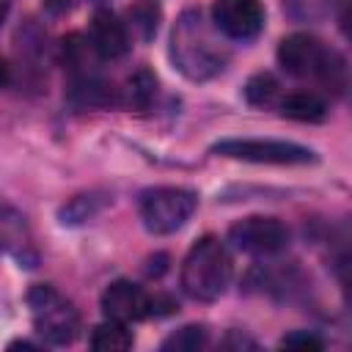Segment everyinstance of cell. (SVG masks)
I'll list each match as a JSON object with an SVG mask.
<instances>
[{"label": "cell", "mask_w": 352, "mask_h": 352, "mask_svg": "<svg viewBox=\"0 0 352 352\" xmlns=\"http://www.w3.org/2000/svg\"><path fill=\"white\" fill-rule=\"evenodd\" d=\"M198 195L187 187H151L140 192L138 212L148 234L165 236L179 231L195 212Z\"/></svg>", "instance_id": "obj_5"}, {"label": "cell", "mask_w": 352, "mask_h": 352, "mask_svg": "<svg viewBox=\"0 0 352 352\" xmlns=\"http://www.w3.org/2000/svg\"><path fill=\"white\" fill-rule=\"evenodd\" d=\"M8 82V66H6V60L0 58V88Z\"/></svg>", "instance_id": "obj_21"}, {"label": "cell", "mask_w": 352, "mask_h": 352, "mask_svg": "<svg viewBox=\"0 0 352 352\" xmlns=\"http://www.w3.org/2000/svg\"><path fill=\"white\" fill-rule=\"evenodd\" d=\"M102 204H104V201H102L99 195H77V198L69 201V206L60 209V223H69V226L82 223V220H88L91 214H96V212L102 209Z\"/></svg>", "instance_id": "obj_18"}, {"label": "cell", "mask_w": 352, "mask_h": 352, "mask_svg": "<svg viewBox=\"0 0 352 352\" xmlns=\"http://www.w3.org/2000/svg\"><path fill=\"white\" fill-rule=\"evenodd\" d=\"M231 280V256L217 236H201L182 261V289L198 302L217 300Z\"/></svg>", "instance_id": "obj_2"}, {"label": "cell", "mask_w": 352, "mask_h": 352, "mask_svg": "<svg viewBox=\"0 0 352 352\" xmlns=\"http://www.w3.org/2000/svg\"><path fill=\"white\" fill-rule=\"evenodd\" d=\"M280 66L294 77L322 80L327 88L341 91L346 85V66L336 50H327L316 36L292 33L278 44Z\"/></svg>", "instance_id": "obj_3"}, {"label": "cell", "mask_w": 352, "mask_h": 352, "mask_svg": "<svg viewBox=\"0 0 352 352\" xmlns=\"http://www.w3.org/2000/svg\"><path fill=\"white\" fill-rule=\"evenodd\" d=\"M88 344L94 349H102V352H118V349H129L132 346V333L121 322L107 319L104 324H96L94 327Z\"/></svg>", "instance_id": "obj_13"}, {"label": "cell", "mask_w": 352, "mask_h": 352, "mask_svg": "<svg viewBox=\"0 0 352 352\" xmlns=\"http://www.w3.org/2000/svg\"><path fill=\"white\" fill-rule=\"evenodd\" d=\"M322 338L319 336H314V333H305V330H300V333H292V336H286L283 341H280V346H294V349H322Z\"/></svg>", "instance_id": "obj_19"}, {"label": "cell", "mask_w": 352, "mask_h": 352, "mask_svg": "<svg viewBox=\"0 0 352 352\" xmlns=\"http://www.w3.org/2000/svg\"><path fill=\"white\" fill-rule=\"evenodd\" d=\"M214 154L245 160L256 165H308L316 162V154L308 146L292 140H272V138H226L212 146Z\"/></svg>", "instance_id": "obj_6"}, {"label": "cell", "mask_w": 352, "mask_h": 352, "mask_svg": "<svg viewBox=\"0 0 352 352\" xmlns=\"http://www.w3.org/2000/svg\"><path fill=\"white\" fill-rule=\"evenodd\" d=\"M212 22L201 8H184L170 33V60L173 66L192 82H204L217 77L231 52L214 33Z\"/></svg>", "instance_id": "obj_1"}, {"label": "cell", "mask_w": 352, "mask_h": 352, "mask_svg": "<svg viewBox=\"0 0 352 352\" xmlns=\"http://www.w3.org/2000/svg\"><path fill=\"white\" fill-rule=\"evenodd\" d=\"M157 94V77L148 72V69H138L132 77H129V88H126V96H129V104L138 107V110H146L151 104Z\"/></svg>", "instance_id": "obj_16"}, {"label": "cell", "mask_w": 352, "mask_h": 352, "mask_svg": "<svg viewBox=\"0 0 352 352\" xmlns=\"http://www.w3.org/2000/svg\"><path fill=\"white\" fill-rule=\"evenodd\" d=\"M280 113L286 118H294V121H308V124H316V121H324L327 116V104L322 96L311 94V91H297V94H289L283 102H280Z\"/></svg>", "instance_id": "obj_12"}, {"label": "cell", "mask_w": 352, "mask_h": 352, "mask_svg": "<svg viewBox=\"0 0 352 352\" xmlns=\"http://www.w3.org/2000/svg\"><path fill=\"white\" fill-rule=\"evenodd\" d=\"M126 19H129V28L138 33V38L148 41L154 38L157 25H160V6L154 0H140L126 11Z\"/></svg>", "instance_id": "obj_14"}, {"label": "cell", "mask_w": 352, "mask_h": 352, "mask_svg": "<svg viewBox=\"0 0 352 352\" xmlns=\"http://www.w3.org/2000/svg\"><path fill=\"white\" fill-rule=\"evenodd\" d=\"M228 239L242 253H250V256H272V253H280L289 245V228L278 217L250 214V217L236 220L228 228Z\"/></svg>", "instance_id": "obj_7"}, {"label": "cell", "mask_w": 352, "mask_h": 352, "mask_svg": "<svg viewBox=\"0 0 352 352\" xmlns=\"http://www.w3.org/2000/svg\"><path fill=\"white\" fill-rule=\"evenodd\" d=\"M30 322L36 333L55 346H66L80 336V314L72 300H66L55 286L36 283L28 292Z\"/></svg>", "instance_id": "obj_4"}, {"label": "cell", "mask_w": 352, "mask_h": 352, "mask_svg": "<svg viewBox=\"0 0 352 352\" xmlns=\"http://www.w3.org/2000/svg\"><path fill=\"white\" fill-rule=\"evenodd\" d=\"M212 22L223 36L234 41H250L264 28V8L258 0H214Z\"/></svg>", "instance_id": "obj_8"}, {"label": "cell", "mask_w": 352, "mask_h": 352, "mask_svg": "<svg viewBox=\"0 0 352 352\" xmlns=\"http://www.w3.org/2000/svg\"><path fill=\"white\" fill-rule=\"evenodd\" d=\"M102 311L107 319L129 324V322H140L148 314H154V300L132 280H113L102 292Z\"/></svg>", "instance_id": "obj_9"}, {"label": "cell", "mask_w": 352, "mask_h": 352, "mask_svg": "<svg viewBox=\"0 0 352 352\" xmlns=\"http://www.w3.org/2000/svg\"><path fill=\"white\" fill-rule=\"evenodd\" d=\"M223 346H236V349H242V346H256V341H253V338H245V336L239 338V333H236V330H231V333H228V338L223 341Z\"/></svg>", "instance_id": "obj_20"}, {"label": "cell", "mask_w": 352, "mask_h": 352, "mask_svg": "<svg viewBox=\"0 0 352 352\" xmlns=\"http://www.w3.org/2000/svg\"><path fill=\"white\" fill-rule=\"evenodd\" d=\"M209 341V333L204 324H187L176 333H170L165 341H162V349H176V352H192V349H201L206 346Z\"/></svg>", "instance_id": "obj_17"}, {"label": "cell", "mask_w": 352, "mask_h": 352, "mask_svg": "<svg viewBox=\"0 0 352 352\" xmlns=\"http://www.w3.org/2000/svg\"><path fill=\"white\" fill-rule=\"evenodd\" d=\"M0 253L16 258L22 267H36L38 253L33 245L30 226L19 209L0 198Z\"/></svg>", "instance_id": "obj_10"}, {"label": "cell", "mask_w": 352, "mask_h": 352, "mask_svg": "<svg viewBox=\"0 0 352 352\" xmlns=\"http://www.w3.org/2000/svg\"><path fill=\"white\" fill-rule=\"evenodd\" d=\"M91 3H104V0H91Z\"/></svg>", "instance_id": "obj_23"}, {"label": "cell", "mask_w": 352, "mask_h": 352, "mask_svg": "<svg viewBox=\"0 0 352 352\" xmlns=\"http://www.w3.org/2000/svg\"><path fill=\"white\" fill-rule=\"evenodd\" d=\"M8 6H11V0H0V25H3L6 14H8Z\"/></svg>", "instance_id": "obj_22"}, {"label": "cell", "mask_w": 352, "mask_h": 352, "mask_svg": "<svg viewBox=\"0 0 352 352\" xmlns=\"http://www.w3.org/2000/svg\"><path fill=\"white\" fill-rule=\"evenodd\" d=\"M91 50L102 60H116L129 52V36L126 25L113 11H96L91 19Z\"/></svg>", "instance_id": "obj_11"}, {"label": "cell", "mask_w": 352, "mask_h": 352, "mask_svg": "<svg viewBox=\"0 0 352 352\" xmlns=\"http://www.w3.org/2000/svg\"><path fill=\"white\" fill-rule=\"evenodd\" d=\"M278 80L270 72H258L245 82V102L253 107H270L278 99Z\"/></svg>", "instance_id": "obj_15"}]
</instances>
